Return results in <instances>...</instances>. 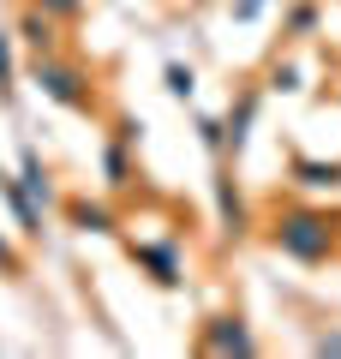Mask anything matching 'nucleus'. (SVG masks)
<instances>
[{"label":"nucleus","instance_id":"f257e3e1","mask_svg":"<svg viewBox=\"0 0 341 359\" xmlns=\"http://www.w3.org/2000/svg\"><path fill=\"white\" fill-rule=\"evenodd\" d=\"M269 245L281 257H293V264H323L341 245V216L317 210V204H288L269 216Z\"/></svg>","mask_w":341,"mask_h":359},{"label":"nucleus","instance_id":"f03ea898","mask_svg":"<svg viewBox=\"0 0 341 359\" xmlns=\"http://www.w3.org/2000/svg\"><path fill=\"white\" fill-rule=\"evenodd\" d=\"M30 78H36V90L48 102L72 108V114H96V84H90L84 66L60 60V54H36V60H30Z\"/></svg>","mask_w":341,"mask_h":359},{"label":"nucleus","instance_id":"7ed1b4c3","mask_svg":"<svg viewBox=\"0 0 341 359\" xmlns=\"http://www.w3.org/2000/svg\"><path fill=\"white\" fill-rule=\"evenodd\" d=\"M126 252H132V264H138L162 294H174L180 276H186V269H180V245H174V240H132Z\"/></svg>","mask_w":341,"mask_h":359},{"label":"nucleus","instance_id":"20e7f679","mask_svg":"<svg viewBox=\"0 0 341 359\" xmlns=\"http://www.w3.org/2000/svg\"><path fill=\"white\" fill-rule=\"evenodd\" d=\"M198 347H203V353H240V359H252L258 353V335L246 330L240 311H222V318H210L198 330Z\"/></svg>","mask_w":341,"mask_h":359},{"label":"nucleus","instance_id":"39448f33","mask_svg":"<svg viewBox=\"0 0 341 359\" xmlns=\"http://www.w3.org/2000/svg\"><path fill=\"white\" fill-rule=\"evenodd\" d=\"M210 192H215V216H222V233L246 240V233H252V210H246V198H240V186H234V174H227V168H215Z\"/></svg>","mask_w":341,"mask_h":359},{"label":"nucleus","instance_id":"423d86ee","mask_svg":"<svg viewBox=\"0 0 341 359\" xmlns=\"http://www.w3.org/2000/svg\"><path fill=\"white\" fill-rule=\"evenodd\" d=\"M0 198H6V204H13L18 228H25L30 240H42V216H48V210H42V198L30 192L25 180H18V174H0Z\"/></svg>","mask_w":341,"mask_h":359},{"label":"nucleus","instance_id":"0eeeda50","mask_svg":"<svg viewBox=\"0 0 341 359\" xmlns=\"http://www.w3.org/2000/svg\"><path fill=\"white\" fill-rule=\"evenodd\" d=\"M18 42H25L30 54H54V42H60V18H48L42 6H25L18 13V30H13Z\"/></svg>","mask_w":341,"mask_h":359},{"label":"nucleus","instance_id":"6e6552de","mask_svg":"<svg viewBox=\"0 0 341 359\" xmlns=\"http://www.w3.org/2000/svg\"><path fill=\"white\" fill-rule=\"evenodd\" d=\"M258 102H264V96H258V90H240V96H234V102H227V156H240L246 150V138H252V126H258Z\"/></svg>","mask_w":341,"mask_h":359},{"label":"nucleus","instance_id":"1a4fd4ad","mask_svg":"<svg viewBox=\"0 0 341 359\" xmlns=\"http://www.w3.org/2000/svg\"><path fill=\"white\" fill-rule=\"evenodd\" d=\"M66 222L78 233H120V216L108 204H96V198H66Z\"/></svg>","mask_w":341,"mask_h":359},{"label":"nucleus","instance_id":"9d476101","mask_svg":"<svg viewBox=\"0 0 341 359\" xmlns=\"http://www.w3.org/2000/svg\"><path fill=\"white\" fill-rule=\"evenodd\" d=\"M288 174L300 180L305 192H341V162H317V156H293Z\"/></svg>","mask_w":341,"mask_h":359},{"label":"nucleus","instance_id":"9b49d317","mask_svg":"<svg viewBox=\"0 0 341 359\" xmlns=\"http://www.w3.org/2000/svg\"><path fill=\"white\" fill-rule=\"evenodd\" d=\"M102 186H108V192H126L132 186V144H102Z\"/></svg>","mask_w":341,"mask_h":359},{"label":"nucleus","instance_id":"f8f14e48","mask_svg":"<svg viewBox=\"0 0 341 359\" xmlns=\"http://www.w3.org/2000/svg\"><path fill=\"white\" fill-rule=\"evenodd\" d=\"M18 180H25L30 192H36V198H42V210H48V204H54V186H48V168H42V156H36V150H30V144H25V150H18Z\"/></svg>","mask_w":341,"mask_h":359},{"label":"nucleus","instance_id":"ddd939ff","mask_svg":"<svg viewBox=\"0 0 341 359\" xmlns=\"http://www.w3.org/2000/svg\"><path fill=\"white\" fill-rule=\"evenodd\" d=\"M317 25H323L317 0H300V6H288V18H281V36H312Z\"/></svg>","mask_w":341,"mask_h":359},{"label":"nucleus","instance_id":"4468645a","mask_svg":"<svg viewBox=\"0 0 341 359\" xmlns=\"http://www.w3.org/2000/svg\"><path fill=\"white\" fill-rule=\"evenodd\" d=\"M162 84H168V96H180V102H192V96H198V72H192V66H180V60L162 66Z\"/></svg>","mask_w":341,"mask_h":359},{"label":"nucleus","instance_id":"2eb2a0df","mask_svg":"<svg viewBox=\"0 0 341 359\" xmlns=\"http://www.w3.org/2000/svg\"><path fill=\"white\" fill-rule=\"evenodd\" d=\"M18 90V60H13V30H0V102H13Z\"/></svg>","mask_w":341,"mask_h":359},{"label":"nucleus","instance_id":"dca6fc26","mask_svg":"<svg viewBox=\"0 0 341 359\" xmlns=\"http://www.w3.org/2000/svg\"><path fill=\"white\" fill-rule=\"evenodd\" d=\"M198 138H203V150L222 162L227 156V120H215V114H198Z\"/></svg>","mask_w":341,"mask_h":359},{"label":"nucleus","instance_id":"f3484780","mask_svg":"<svg viewBox=\"0 0 341 359\" xmlns=\"http://www.w3.org/2000/svg\"><path fill=\"white\" fill-rule=\"evenodd\" d=\"M269 90H281V96H300V90H305V72H300L293 60H276V66H269Z\"/></svg>","mask_w":341,"mask_h":359},{"label":"nucleus","instance_id":"a211bd4d","mask_svg":"<svg viewBox=\"0 0 341 359\" xmlns=\"http://www.w3.org/2000/svg\"><path fill=\"white\" fill-rule=\"evenodd\" d=\"M25 6H42L48 18H78L84 13V0H25Z\"/></svg>","mask_w":341,"mask_h":359},{"label":"nucleus","instance_id":"6ab92c4d","mask_svg":"<svg viewBox=\"0 0 341 359\" xmlns=\"http://www.w3.org/2000/svg\"><path fill=\"white\" fill-rule=\"evenodd\" d=\"M0 276H6V282H18V276H25V257H18L6 240H0Z\"/></svg>","mask_w":341,"mask_h":359},{"label":"nucleus","instance_id":"aec40b11","mask_svg":"<svg viewBox=\"0 0 341 359\" xmlns=\"http://www.w3.org/2000/svg\"><path fill=\"white\" fill-rule=\"evenodd\" d=\"M114 138H120V144H138V138H144V126H138L132 114H120V120H114Z\"/></svg>","mask_w":341,"mask_h":359},{"label":"nucleus","instance_id":"412c9836","mask_svg":"<svg viewBox=\"0 0 341 359\" xmlns=\"http://www.w3.org/2000/svg\"><path fill=\"white\" fill-rule=\"evenodd\" d=\"M312 353H329V359H341V330H329V335H317V341H312Z\"/></svg>","mask_w":341,"mask_h":359},{"label":"nucleus","instance_id":"4be33fe9","mask_svg":"<svg viewBox=\"0 0 341 359\" xmlns=\"http://www.w3.org/2000/svg\"><path fill=\"white\" fill-rule=\"evenodd\" d=\"M258 13H264V0H234V18H240V25H252Z\"/></svg>","mask_w":341,"mask_h":359}]
</instances>
